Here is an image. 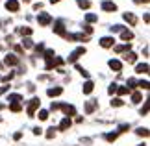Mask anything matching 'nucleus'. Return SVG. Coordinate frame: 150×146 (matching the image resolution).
<instances>
[{
	"instance_id": "4",
	"label": "nucleus",
	"mask_w": 150,
	"mask_h": 146,
	"mask_svg": "<svg viewBox=\"0 0 150 146\" xmlns=\"http://www.w3.org/2000/svg\"><path fill=\"white\" fill-rule=\"evenodd\" d=\"M59 109L65 113V116H69V118L76 115V107H74V106H69V104H59Z\"/></svg>"
},
{
	"instance_id": "43",
	"label": "nucleus",
	"mask_w": 150,
	"mask_h": 146,
	"mask_svg": "<svg viewBox=\"0 0 150 146\" xmlns=\"http://www.w3.org/2000/svg\"><path fill=\"white\" fill-rule=\"evenodd\" d=\"M50 109H52V111H56V109H59V104H54V102H52V106H50Z\"/></svg>"
},
{
	"instance_id": "53",
	"label": "nucleus",
	"mask_w": 150,
	"mask_h": 146,
	"mask_svg": "<svg viewBox=\"0 0 150 146\" xmlns=\"http://www.w3.org/2000/svg\"><path fill=\"white\" fill-rule=\"evenodd\" d=\"M0 80H2V78H0Z\"/></svg>"
},
{
	"instance_id": "17",
	"label": "nucleus",
	"mask_w": 150,
	"mask_h": 146,
	"mask_svg": "<svg viewBox=\"0 0 150 146\" xmlns=\"http://www.w3.org/2000/svg\"><path fill=\"white\" fill-rule=\"evenodd\" d=\"M130 48H132V44H130V43H126V44H119V46H115V52H117V54H122V52H130Z\"/></svg>"
},
{
	"instance_id": "31",
	"label": "nucleus",
	"mask_w": 150,
	"mask_h": 146,
	"mask_svg": "<svg viewBox=\"0 0 150 146\" xmlns=\"http://www.w3.org/2000/svg\"><path fill=\"white\" fill-rule=\"evenodd\" d=\"M47 118H48V111L41 109V111H39V120H47Z\"/></svg>"
},
{
	"instance_id": "5",
	"label": "nucleus",
	"mask_w": 150,
	"mask_h": 146,
	"mask_svg": "<svg viewBox=\"0 0 150 146\" xmlns=\"http://www.w3.org/2000/svg\"><path fill=\"white\" fill-rule=\"evenodd\" d=\"M65 39H67V41H78V43H85L89 37L83 35V33H67Z\"/></svg>"
},
{
	"instance_id": "19",
	"label": "nucleus",
	"mask_w": 150,
	"mask_h": 146,
	"mask_svg": "<svg viewBox=\"0 0 150 146\" xmlns=\"http://www.w3.org/2000/svg\"><path fill=\"white\" fill-rule=\"evenodd\" d=\"M135 72L137 74H146L148 72V63H139V65L135 67Z\"/></svg>"
},
{
	"instance_id": "18",
	"label": "nucleus",
	"mask_w": 150,
	"mask_h": 146,
	"mask_svg": "<svg viewBox=\"0 0 150 146\" xmlns=\"http://www.w3.org/2000/svg\"><path fill=\"white\" fill-rule=\"evenodd\" d=\"M71 126H72V120L69 118V116H65V118L59 122V130H69Z\"/></svg>"
},
{
	"instance_id": "51",
	"label": "nucleus",
	"mask_w": 150,
	"mask_h": 146,
	"mask_svg": "<svg viewBox=\"0 0 150 146\" xmlns=\"http://www.w3.org/2000/svg\"><path fill=\"white\" fill-rule=\"evenodd\" d=\"M139 146H146V144H139Z\"/></svg>"
},
{
	"instance_id": "41",
	"label": "nucleus",
	"mask_w": 150,
	"mask_h": 146,
	"mask_svg": "<svg viewBox=\"0 0 150 146\" xmlns=\"http://www.w3.org/2000/svg\"><path fill=\"white\" fill-rule=\"evenodd\" d=\"M8 91H9V85H4V87H0V95H6Z\"/></svg>"
},
{
	"instance_id": "10",
	"label": "nucleus",
	"mask_w": 150,
	"mask_h": 146,
	"mask_svg": "<svg viewBox=\"0 0 150 146\" xmlns=\"http://www.w3.org/2000/svg\"><path fill=\"white\" fill-rule=\"evenodd\" d=\"M113 44H115V39L113 37H102L100 39V46H102V48H111Z\"/></svg>"
},
{
	"instance_id": "8",
	"label": "nucleus",
	"mask_w": 150,
	"mask_h": 146,
	"mask_svg": "<svg viewBox=\"0 0 150 146\" xmlns=\"http://www.w3.org/2000/svg\"><path fill=\"white\" fill-rule=\"evenodd\" d=\"M108 65H109V68H111L113 72H120V71H122V63H120L119 59H109Z\"/></svg>"
},
{
	"instance_id": "22",
	"label": "nucleus",
	"mask_w": 150,
	"mask_h": 146,
	"mask_svg": "<svg viewBox=\"0 0 150 146\" xmlns=\"http://www.w3.org/2000/svg\"><path fill=\"white\" fill-rule=\"evenodd\" d=\"M17 32H19L22 37H24V35H26V37H30V35H32V28H28V26H24V28H19Z\"/></svg>"
},
{
	"instance_id": "37",
	"label": "nucleus",
	"mask_w": 150,
	"mask_h": 146,
	"mask_svg": "<svg viewBox=\"0 0 150 146\" xmlns=\"http://www.w3.org/2000/svg\"><path fill=\"white\" fill-rule=\"evenodd\" d=\"M115 92H119V95H126V92H130V91H128V87H117Z\"/></svg>"
},
{
	"instance_id": "40",
	"label": "nucleus",
	"mask_w": 150,
	"mask_h": 146,
	"mask_svg": "<svg viewBox=\"0 0 150 146\" xmlns=\"http://www.w3.org/2000/svg\"><path fill=\"white\" fill-rule=\"evenodd\" d=\"M115 91H117V83H111V87L108 89V92H109V95H113Z\"/></svg>"
},
{
	"instance_id": "47",
	"label": "nucleus",
	"mask_w": 150,
	"mask_h": 146,
	"mask_svg": "<svg viewBox=\"0 0 150 146\" xmlns=\"http://www.w3.org/2000/svg\"><path fill=\"white\" fill-rule=\"evenodd\" d=\"M135 4H148V0H134Z\"/></svg>"
},
{
	"instance_id": "39",
	"label": "nucleus",
	"mask_w": 150,
	"mask_h": 146,
	"mask_svg": "<svg viewBox=\"0 0 150 146\" xmlns=\"http://www.w3.org/2000/svg\"><path fill=\"white\" fill-rule=\"evenodd\" d=\"M41 133H43V128H39V126L33 128V135H41Z\"/></svg>"
},
{
	"instance_id": "42",
	"label": "nucleus",
	"mask_w": 150,
	"mask_h": 146,
	"mask_svg": "<svg viewBox=\"0 0 150 146\" xmlns=\"http://www.w3.org/2000/svg\"><path fill=\"white\" fill-rule=\"evenodd\" d=\"M83 30H85V32H87V33H89V35H91V33H93V28H91L89 24H83Z\"/></svg>"
},
{
	"instance_id": "30",
	"label": "nucleus",
	"mask_w": 150,
	"mask_h": 146,
	"mask_svg": "<svg viewBox=\"0 0 150 146\" xmlns=\"http://www.w3.org/2000/svg\"><path fill=\"white\" fill-rule=\"evenodd\" d=\"M135 133H137L139 137H148V130H146V128H139Z\"/></svg>"
},
{
	"instance_id": "48",
	"label": "nucleus",
	"mask_w": 150,
	"mask_h": 146,
	"mask_svg": "<svg viewBox=\"0 0 150 146\" xmlns=\"http://www.w3.org/2000/svg\"><path fill=\"white\" fill-rule=\"evenodd\" d=\"M57 2H61V0H50V4H57Z\"/></svg>"
},
{
	"instance_id": "38",
	"label": "nucleus",
	"mask_w": 150,
	"mask_h": 146,
	"mask_svg": "<svg viewBox=\"0 0 150 146\" xmlns=\"http://www.w3.org/2000/svg\"><path fill=\"white\" fill-rule=\"evenodd\" d=\"M128 130H130V124H122V126L119 128V131H117V133H124V131H128Z\"/></svg>"
},
{
	"instance_id": "14",
	"label": "nucleus",
	"mask_w": 150,
	"mask_h": 146,
	"mask_svg": "<svg viewBox=\"0 0 150 146\" xmlns=\"http://www.w3.org/2000/svg\"><path fill=\"white\" fill-rule=\"evenodd\" d=\"M61 92H63V89H61V87H50V89L47 91V95H48L50 98H54V96H59Z\"/></svg>"
},
{
	"instance_id": "29",
	"label": "nucleus",
	"mask_w": 150,
	"mask_h": 146,
	"mask_svg": "<svg viewBox=\"0 0 150 146\" xmlns=\"http://www.w3.org/2000/svg\"><path fill=\"white\" fill-rule=\"evenodd\" d=\"M85 20H87V22H96L98 17H96L95 13H87V15H85Z\"/></svg>"
},
{
	"instance_id": "46",
	"label": "nucleus",
	"mask_w": 150,
	"mask_h": 146,
	"mask_svg": "<svg viewBox=\"0 0 150 146\" xmlns=\"http://www.w3.org/2000/svg\"><path fill=\"white\" fill-rule=\"evenodd\" d=\"M15 52H17V54H22V46L17 44V46H15Z\"/></svg>"
},
{
	"instance_id": "45",
	"label": "nucleus",
	"mask_w": 150,
	"mask_h": 146,
	"mask_svg": "<svg viewBox=\"0 0 150 146\" xmlns=\"http://www.w3.org/2000/svg\"><path fill=\"white\" fill-rule=\"evenodd\" d=\"M21 137H22V133H21V131H17V133H15V135H13V139H15V141H19V139H21Z\"/></svg>"
},
{
	"instance_id": "13",
	"label": "nucleus",
	"mask_w": 150,
	"mask_h": 146,
	"mask_svg": "<svg viewBox=\"0 0 150 146\" xmlns=\"http://www.w3.org/2000/svg\"><path fill=\"white\" fill-rule=\"evenodd\" d=\"M122 17H124V20L128 22L130 26H135V24H137V17H135L134 13H124Z\"/></svg>"
},
{
	"instance_id": "52",
	"label": "nucleus",
	"mask_w": 150,
	"mask_h": 146,
	"mask_svg": "<svg viewBox=\"0 0 150 146\" xmlns=\"http://www.w3.org/2000/svg\"><path fill=\"white\" fill-rule=\"evenodd\" d=\"M0 122H2V118H0Z\"/></svg>"
},
{
	"instance_id": "23",
	"label": "nucleus",
	"mask_w": 150,
	"mask_h": 146,
	"mask_svg": "<svg viewBox=\"0 0 150 146\" xmlns=\"http://www.w3.org/2000/svg\"><path fill=\"white\" fill-rule=\"evenodd\" d=\"M117 137H119V133H117V131H115V133H104V139H106L108 142H113Z\"/></svg>"
},
{
	"instance_id": "2",
	"label": "nucleus",
	"mask_w": 150,
	"mask_h": 146,
	"mask_svg": "<svg viewBox=\"0 0 150 146\" xmlns=\"http://www.w3.org/2000/svg\"><path fill=\"white\" fill-rule=\"evenodd\" d=\"M41 106V100H39V98H32V102L28 104V116H35V109Z\"/></svg>"
},
{
	"instance_id": "34",
	"label": "nucleus",
	"mask_w": 150,
	"mask_h": 146,
	"mask_svg": "<svg viewBox=\"0 0 150 146\" xmlns=\"http://www.w3.org/2000/svg\"><path fill=\"white\" fill-rule=\"evenodd\" d=\"M126 83H128V91H132V89H134V87H137V81H135L134 78H130L128 81H126Z\"/></svg>"
},
{
	"instance_id": "44",
	"label": "nucleus",
	"mask_w": 150,
	"mask_h": 146,
	"mask_svg": "<svg viewBox=\"0 0 150 146\" xmlns=\"http://www.w3.org/2000/svg\"><path fill=\"white\" fill-rule=\"evenodd\" d=\"M41 8H43V4H41V2H37L35 6H33V9H35V11H39V9H41Z\"/></svg>"
},
{
	"instance_id": "28",
	"label": "nucleus",
	"mask_w": 150,
	"mask_h": 146,
	"mask_svg": "<svg viewBox=\"0 0 150 146\" xmlns=\"http://www.w3.org/2000/svg\"><path fill=\"white\" fill-rule=\"evenodd\" d=\"M120 106H124V102L120 98H113L111 100V107H120Z\"/></svg>"
},
{
	"instance_id": "6",
	"label": "nucleus",
	"mask_w": 150,
	"mask_h": 146,
	"mask_svg": "<svg viewBox=\"0 0 150 146\" xmlns=\"http://www.w3.org/2000/svg\"><path fill=\"white\" fill-rule=\"evenodd\" d=\"M102 11H108V13H113V11H117V6H115V2H111V0H104V2L100 4Z\"/></svg>"
},
{
	"instance_id": "36",
	"label": "nucleus",
	"mask_w": 150,
	"mask_h": 146,
	"mask_svg": "<svg viewBox=\"0 0 150 146\" xmlns=\"http://www.w3.org/2000/svg\"><path fill=\"white\" fill-rule=\"evenodd\" d=\"M120 30H124V26H120V24L111 26V33H117V32H120Z\"/></svg>"
},
{
	"instance_id": "24",
	"label": "nucleus",
	"mask_w": 150,
	"mask_h": 146,
	"mask_svg": "<svg viewBox=\"0 0 150 146\" xmlns=\"http://www.w3.org/2000/svg\"><path fill=\"white\" fill-rule=\"evenodd\" d=\"M76 2H78V6L82 9H89L91 8V2H89V0H76Z\"/></svg>"
},
{
	"instance_id": "9",
	"label": "nucleus",
	"mask_w": 150,
	"mask_h": 146,
	"mask_svg": "<svg viewBox=\"0 0 150 146\" xmlns=\"http://www.w3.org/2000/svg\"><path fill=\"white\" fill-rule=\"evenodd\" d=\"M4 63L6 65H11V67H15V65H19V57H15L13 54H8L4 57Z\"/></svg>"
},
{
	"instance_id": "12",
	"label": "nucleus",
	"mask_w": 150,
	"mask_h": 146,
	"mask_svg": "<svg viewBox=\"0 0 150 146\" xmlns=\"http://www.w3.org/2000/svg\"><path fill=\"white\" fill-rule=\"evenodd\" d=\"M96 107H98V100H89L87 104H85V113H89V115H91Z\"/></svg>"
},
{
	"instance_id": "26",
	"label": "nucleus",
	"mask_w": 150,
	"mask_h": 146,
	"mask_svg": "<svg viewBox=\"0 0 150 146\" xmlns=\"http://www.w3.org/2000/svg\"><path fill=\"white\" fill-rule=\"evenodd\" d=\"M22 46H24V48H32V46H33V41L30 37H24V39H22Z\"/></svg>"
},
{
	"instance_id": "15",
	"label": "nucleus",
	"mask_w": 150,
	"mask_h": 146,
	"mask_svg": "<svg viewBox=\"0 0 150 146\" xmlns=\"http://www.w3.org/2000/svg\"><path fill=\"white\" fill-rule=\"evenodd\" d=\"M120 39L128 43V41H132V39H134V33H132L130 30H120Z\"/></svg>"
},
{
	"instance_id": "27",
	"label": "nucleus",
	"mask_w": 150,
	"mask_h": 146,
	"mask_svg": "<svg viewBox=\"0 0 150 146\" xmlns=\"http://www.w3.org/2000/svg\"><path fill=\"white\" fill-rule=\"evenodd\" d=\"M143 100V95H141V92H134V95H132V102H134V104H139Z\"/></svg>"
},
{
	"instance_id": "32",
	"label": "nucleus",
	"mask_w": 150,
	"mask_h": 146,
	"mask_svg": "<svg viewBox=\"0 0 150 146\" xmlns=\"http://www.w3.org/2000/svg\"><path fill=\"white\" fill-rule=\"evenodd\" d=\"M146 113H148V100L145 102V106H143L141 111H139V115H141V116H146Z\"/></svg>"
},
{
	"instance_id": "11",
	"label": "nucleus",
	"mask_w": 150,
	"mask_h": 146,
	"mask_svg": "<svg viewBox=\"0 0 150 146\" xmlns=\"http://www.w3.org/2000/svg\"><path fill=\"white\" fill-rule=\"evenodd\" d=\"M6 9L11 11V13L19 11V2H17V0H8V2H6Z\"/></svg>"
},
{
	"instance_id": "49",
	"label": "nucleus",
	"mask_w": 150,
	"mask_h": 146,
	"mask_svg": "<svg viewBox=\"0 0 150 146\" xmlns=\"http://www.w3.org/2000/svg\"><path fill=\"white\" fill-rule=\"evenodd\" d=\"M22 2H24V4H28V2H30V0H22Z\"/></svg>"
},
{
	"instance_id": "25",
	"label": "nucleus",
	"mask_w": 150,
	"mask_h": 146,
	"mask_svg": "<svg viewBox=\"0 0 150 146\" xmlns=\"http://www.w3.org/2000/svg\"><path fill=\"white\" fill-rule=\"evenodd\" d=\"M21 109H22L21 102H17V104H9V111H13V113H19Z\"/></svg>"
},
{
	"instance_id": "35",
	"label": "nucleus",
	"mask_w": 150,
	"mask_h": 146,
	"mask_svg": "<svg viewBox=\"0 0 150 146\" xmlns=\"http://www.w3.org/2000/svg\"><path fill=\"white\" fill-rule=\"evenodd\" d=\"M56 137V128H48L47 131V139H54Z\"/></svg>"
},
{
	"instance_id": "7",
	"label": "nucleus",
	"mask_w": 150,
	"mask_h": 146,
	"mask_svg": "<svg viewBox=\"0 0 150 146\" xmlns=\"http://www.w3.org/2000/svg\"><path fill=\"white\" fill-rule=\"evenodd\" d=\"M54 33H57V35H61V37L67 35V30H65V26H63V20H56V24H54Z\"/></svg>"
},
{
	"instance_id": "33",
	"label": "nucleus",
	"mask_w": 150,
	"mask_h": 146,
	"mask_svg": "<svg viewBox=\"0 0 150 146\" xmlns=\"http://www.w3.org/2000/svg\"><path fill=\"white\" fill-rule=\"evenodd\" d=\"M137 85H139V87H141V89H145V91H146L150 83H148V80H141V81H137Z\"/></svg>"
},
{
	"instance_id": "20",
	"label": "nucleus",
	"mask_w": 150,
	"mask_h": 146,
	"mask_svg": "<svg viewBox=\"0 0 150 146\" xmlns=\"http://www.w3.org/2000/svg\"><path fill=\"white\" fill-rule=\"evenodd\" d=\"M21 100H22V96L17 95V92H11V95L8 96V102L9 104H17V102H21Z\"/></svg>"
},
{
	"instance_id": "21",
	"label": "nucleus",
	"mask_w": 150,
	"mask_h": 146,
	"mask_svg": "<svg viewBox=\"0 0 150 146\" xmlns=\"http://www.w3.org/2000/svg\"><path fill=\"white\" fill-rule=\"evenodd\" d=\"M135 59H137V56L134 54V52H126V56H124L126 63H135Z\"/></svg>"
},
{
	"instance_id": "1",
	"label": "nucleus",
	"mask_w": 150,
	"mask_h": 146,
	"mask_svg": "<svg viewBox=\"0 0 150 146\" xmlns=\"http://www.w3.org/2000/svg\"><path fill=\"white\" fill-rule=\"evenodd\" d=\"M37 22H39V26H48L50 22H52V17L47 13V11H39V15H37Z\"/></svg>"
},
{
	"instance_id": "3",
	"label": "nucleus",
	"mask_w": 150,
	"mask_h": 146,
	"mask_svg": "<svg viewBox=\"0 0 150 146\" xmlns=\"http://www.w3.org/2000/svg\"><path fill=\"white\" fill-rule=\"evenodd\" d=\"M83 54H85V48H83V46L76 48V50H74L71 56H69V63H76V61H78V59H80V57H82Z\"/></svg>"
},
{
	"instance_id": "50",
	"label": "nucleus",
	"mask_w": 150,
	"mask_h": 146,
	"mask_svg": "<svg viewBox=\"0 0 150 146\" xmlns=\"http://www.w3.org/2000/svg\"><path fill=\"white\" fill-rule=\"evenodd\" d=\"M2 68H4V65H2V63H0V71H2Z\"/></svg>"
},
{
	"instance_id": "16",
	"label": "nucleus",
	"mask_w": 150,
	"mask_h": 146,
	"mask_svg": "<svg viewBox=\"0 0 150 146\" xmlns=\"http://www.w3.org/2000/svg\"><path fill=\"white\" fill-rule=\"evenodd\" d=\"M93 89H95V83H93L91 80L83 83V95H91V92H93Z\"/></svg>"
}]
</instances>
